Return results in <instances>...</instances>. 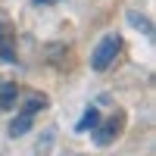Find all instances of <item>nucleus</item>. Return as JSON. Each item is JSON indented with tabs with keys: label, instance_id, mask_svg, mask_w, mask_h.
<instances>
[{
	"label": "nucleus",
	"instance_id": "nucleus-6",
	"mask_svg": "<svg viewBox=\"0 0 156 156\" xmlns=\"http://www.w3.org/2000/svg\"><path fill=\"white\" fill-rule=\"evenodd\" d=\"M31 125H34V119H31V115H25V112H19L16 119L9 122V137H25V134L31 131Z\"/></svg>",
	"mask_w": 156,
	"mask_h": 156
},
{
	"label": "nucleus",
	"instance_id": "nucleus-1",
	"mask_svg": "<svg viewBox=\"0 0 156 156\" xmlns=\"http://www.w3.org/2000/svg\"><path fill=\"white\" fill-rule=\"evenodd\" d=\"M119 53H122V34H119V31L103 34L100 41H97V47L90 50V72H97V75L109 72L112 62L119 59Z\"/></svg>",
	"mask_w": 156,
	"mask_h": 156
},
{
	"label": "nucleus",
	"instance_id": "nucleus-9",
	"mask_svg": "<svg viewBox=\"0 0 156 156\" xmlns=\"http://www.w3.org/2000/svg\"><path fill=\"white\" fill-rule=\"evenodd\" d=\"M34 3H56V0H34Z\"/></svg>",
	"mask_w": 156,
	"mask_h": 156
},
{
	"label": "nucleus",
	"instance_id": "nucleus-7",
	"mask_svg": "<svg viewBox=\"0 0 156 156\" xmlns=\"http://www.w3.org/2000/svg\"><path fill=\"white\" fill-rule=\"evenodd\" d=\"M125 19H128V25H131V28H137V31H144L147 37H153V22L144 16V12L131 9V12H125Z\"/></svg>",
	"mask_w": 156,
	"mask_h": 156
},
{
	"label": "nucleus",
	"instance_id": "nucleus-8",
	"mask_svg": "<svg viewBox=\"0 0 156 156\" xmlns=\"http://www.w3.org/2000/svg\"><path fill=\"white\" fill-rule=\"evenodd\" d=\"M44 106H47V97H44V94H31L28 100L22 103V109H19V112H25V115H31V119H34V115L41 112Z\"/></svg>",
	"mask_w": 156,
	"mask_h": 156
},
{
	"label": "nucleus",
	"instance_id": "nucleus-4",
	"mask_svg": "<svg viewBox=\"0 0 156 156\" xmlns=\"http://www.w3.org/2000/svg\"><path fill=\"white\" fill-rule=\"evenodd\" d=\"M16 100H19V84L16 81H3L0 84V109L3 112L16 109Z\"/></svg>",
	"mask_w": 156,
	"mask_h": 156
},
{
	"label": "nucleus",
	"instance_id": "nucleus-2",
	"mask_svg": "<svg viewBox=\"0 0 156 156\" xmlns=\"http://www.w3.org/2000/svg\"><path fill=\"white\" fill-rule=\"evenodd\" d=\"M119 125L122 119L119 115H109V119H100L94 128H90V137H94V147H112L115 144V134H119Z\"/></svg>",
	"mask_w": 156,
	"mask_h": 156
},
{
	"label": "nucleus",
	"instance_id": "nucleus-5",
	"mask_svg": "<svg viewBox=\"0 0 156 156\" xmlns=\"http://www.w3.org/2000/svg\"><path fill=\"white\" fill-rule=\"evenodd\" d=\"M100 119H103V112H100L97 106H87V109L81 112V119L75 122V131H78V134H84V131H90V128H94Z\"/></svg>",
	"mask_w": 156,
	"mask_h": 156
},
{
	"label": "nucleus",
	"instance_id": "nucleus-3",
	"mask_svg": "<svg viewBox=\"0 0 156 156\" xmlns=\"http://www.w3.org/2000/svg\"><path fill=\"white\" fill-rule=\"evenodd\" d=\"M0 62L6 66H16V41L9 34V25L0 19Z\"/></svg>",
	"mask_w": 156,
	"mask_h": 156
}]
</instances>
